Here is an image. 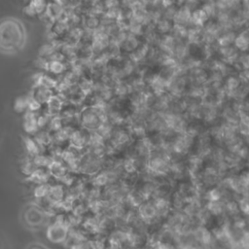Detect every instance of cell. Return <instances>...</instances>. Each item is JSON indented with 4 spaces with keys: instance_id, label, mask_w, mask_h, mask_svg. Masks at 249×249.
<instances>
[{
    "instance_id": "1",
    "label": "cell",
    "mask_w": 249,
    "mask_h": 249,
    "mask_svg": "<svg viewBox=\"0 0 249 249\" xmlns=\"http://www.w3.org/2000/svg\"><path fill=\"white\" fill-rule=\"evenodd\" d=\"M25 28L20 20L15 18H6L0 20V52L15 53L25 45Z\"/></svg>"
},
{
    "instance_id": "2",
    "label": "cell",
    "mask_w": 249,
    "mask_h": 249,
    "mask_svg": "<svg viewBox=\"0 0 249 249\" xmlns=\"http://www.w3.org/2000/svg\"><path fill=\"white\" fill-rule=\"evenodd\" d=\"M69 228L60 222H54L47 229V238L53 243H61L67 240Z\"/></svg>"
},
{
    "instance_id": "3",
    "label": "cell",
    "mask_w": 249,
    "mask_h": 249,
    "mask_svg": "<svg viewBox=\"0 0 249 249\" xmlns=\"http://www.w3.org/2000/svg\"><path fill=\"white\" fill-rule=\"evenodd\" d=\"M44 212L38 206L30 207L25 213V220L30 226H38L44 222Z\"/></svg>"
},
{
    "instance_id": "4",
    "label": "cell",
    "mask_w": 249,
    "mask_h": 249,
    "mask_svg": "<svg viewBox=\"0 0 249 249\" xmlns=\"http://www.w3.org/2000/svg\"><path fill=\"white\" fill-rule=\"evenodd\" d=\"M24 129L27 132H35L38 128V122H37V116L34 112L28 111L25 114L24 121H23Z\"/></svg>"
},
{
    "instance_id": "5",
    "label": "cell",
    "mask_w": 249,
    "mask_h": 249,
    "mask_svg": "<svg viewBox=\"0 0 249 249\" xmlns=\"http://www.w3.org/2000/svg\"><path fill=\"white\" fill-rule=\"evenodd\" d=\"M48 68L50 71H52L53 73H55V74H59L61 72H63L64 70V65L61 61L59 60H56V59H53L52 61L49 62L48 64Z\"/></svg>"
},
{
    "instance_id": "6",
    "label": "cell",
    "mask_w": 249,
    "mask_h": 249,
    "mask_svg": "<svg viewBox=\"0 0 249 249\" xmlns=\"http://www.w3.org/2000/svg\"><path fill=\"white\" fill-rule=\"evenodd\" d=\"M28 108V98L25 97H19L16 101V110L18 112H21Z\"/></svg>"
},
{
    "instance_id": "7",
    "label": "cell",
    "mask_w": 249,
    "mask_h": 249,
    "mask_svg": "<svg viewBox=\"0 0 249 249\" xmlns=\"http://www.w3.org/2000/svg\"><path fill=\"white\" fill-rule=\"evenodd\" d=\"M240 246L242 249H249V233H244L243 236L241 237L240 241Z\"/></svg>"
}]
</instances>
